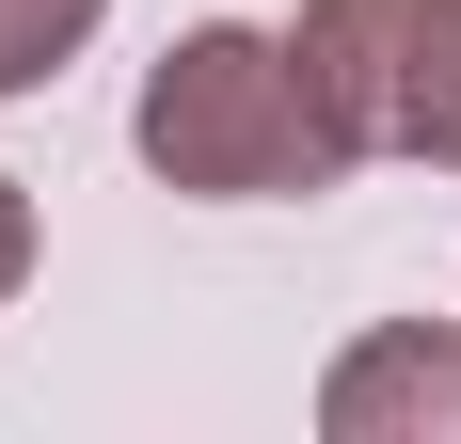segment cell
Here are the masks:
<instances>
[{"label": "cell", "instance_id": "obj_1", "mask_svg": "<svg viewBox=\"0 0 461 444\" xmlns=\"http://www.w3.org/2000/svg\"><path fill=\"white\" fill-rule=\"evenodd\" d=\"M128 143H143V175L191 191V207H286V191L350 175L334 128H319V95H303V64H286V32H255V16H191L143 64Z\"/></svg>", "mask_w": 461, "mask_h": 444}, {"label": "cell", "instance_id": "obj_3", "mask_svg": "<svg viewBox=\"0 0 461 444\" xmlns=\"http://www.w3.org/2000/svg\"><path fill=\"white\" fill-rule=\"evenodd\" d=\"M334 444H461V317H382L319 365Z\"/></svg>", "mask_w": 461, "mask_h": 444}, {"label": "cell", "instance_id": "obj_4", "mask_svg": "<svg viewBox=\"0 0 461 444\" xmlns=\"http://www.w3.org/2000/svg\"><path fill=\"white\" fill-rule=\"evenodd\" d=\"M95 16H112V0H0V95H48L95 48Z\"/></svg>", "mask_w": 461, "mask_h": 444}, {"label": "cell", "instance_id": "obj_2", "mask_svg": "<svg viewBox=\"0 0 461 444\" xmlns=\"http://www.w3.org/2000/svg\"><path fill=\"white\" fill-rule=\"evenodd\" d=\"M414 32L429 0H303L286 16V64L319 95L334 159H414Z\"/></svg>", "mask_w": 461, "mask_h": 444}, {"label": "cell", "instance_id": "obj_5", "mask_svg": "<svg viewBox=\"0 0 461 444\" xmlns=\"http://www.w3.org/2000/svg\"><path fill=\"white\" fill-rule=\"evenodd\" d=\"M414 159L461 175V0H429V32H414Z\"/></svg>", "mask_w": 461, "mask_h": 444}, {"label": "cell", "instance_id": "obj_6", "mask_svg": "<svg viewBox=\"0 0 461 444\" xmlns=\"http://www.w3.org/2000/svg\"><path fill=\"white\" fill-rule=\"evenodd\" d=\"M16 286H32V191L0 175V302H16Z\"/></svg>", "mask_w": 461, "mask_h": 444}]
</instances>
